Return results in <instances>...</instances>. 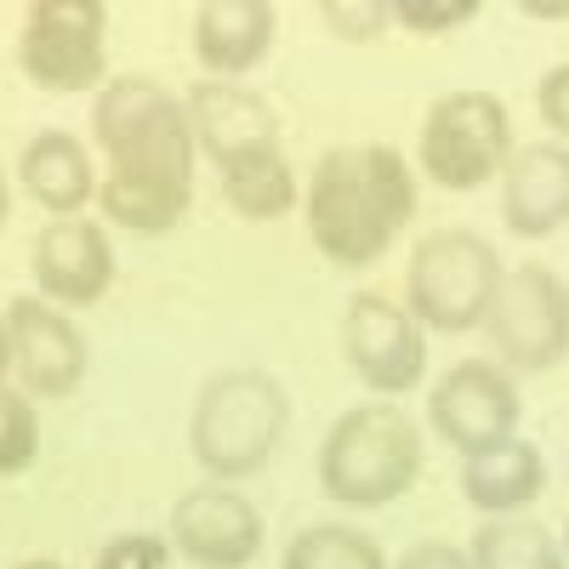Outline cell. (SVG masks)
I'll return each instance as SVG.
<instances>
[{"label": "cell", "mask_w": 569, "mask_h": 569, "mask_svg": "<svg viewBox=\"0 0 569 569\" xmlns=\"http://www.w3.org/2000/svg\"><path fill=\"white\" fill-rule=\"evenodd\" d=\"M91 137L103 149V217L126 233H171L194 206L200 160L182 98L149 74H114L91 103Z\"/></svg>", "instance_id": "obj_1"}, {"label": "cell", "mask_w": 569, "mask_h": 569, "mask_svg": "<svg viewBox=\"0 0 569 569\" xmlns=\"http://www.w3.org/2000/svg\"><path fill=\"white\" fill-rule=\"evenodd\" d=\"M416 217V171L388 142L325 149L302 188L308 240L330 268H370Z\"/></svg>", "instance_id": "obj_2"}, {"label": "cell", "mask_w": 569, "mask_h": 569, "mask_svg": "<svg viewBox=\"0 0 569 569\" xmlns=\"http://www.w3.org/2000/svg\"><path fill=\"white\" fill-rule=\"evenodd\" d=\"M421 479V427L393 399H365L330 421L319 439V490L348 507L376 512L410 496Z\"/></svg>", "instance_id": "obj_3"}, {"label": "cell", "mask_w": 569, "mask_h": 569, "mask_svg": "<svg viewBox=\"0 0 569 569\" xmlns=\"http://www.w3.org/2000/svg\"><path fill=\"white\" fill-rule=\"evenodd\" d=\"M291 427V393L268 370H217L188 416V450L217 485L251 479Z\"/></svg>", "instance_id": "obj_4"}, {"label": "cell", "mask_w": 569, "mask_h": 569, "mask_svg": "<svg viewBox=\"0 0 569 569\" xmlns=\"http://www.w3.org/2000/svg\"><path fill=\"white\" fill-rule=\"evenodd\" d=\"M501 251L472 228L421 233L405 268V308L427 337H461L479 330L501 291Z\"/></svg>", "instance_id": "obj_5"}, {"label": "cell", "mask_w": 569, "mask_h": 569, "mask_svg": "<svg viewBox=\"0 0 569 569\" xmlns=\"http://www.w3.org/2000/svg\"><path fill=\"white\" fill-rule=\"evenodd\" d=\"M512 160V114L496 91H445L421 114L416 166L445 194H479Z\"/></svg>", "instance_id": "obj_6"}, {"label": "cell", "mask_w": 569, "mask_h": 569, "mask_svg": "<svg viewBox=\"0 0 569 569\" xmlns=\"http://www.w3.org/2000/svg\"><path fill=\"white\" fill-rule=\"evenodd\" d=\"M18 63L29 86L74 98L103 91L109 74V7L103 0H34L18 29Z\"/></svg>", "instance_id": "obj_7"}, {"label": "cell", "mask_w": 569, "mask_h": 569, "mask_svg": "<svg viewBox=\"0 0 569 569\" xmlns=\"http://www.w3.org/2000/svg\"><path fill=\"white\" fill-rule=\"evenodd\" d=\"M485 337L501 370L541 376L569 353V284L547 262H518L501 273V291L485 313Z\"/></svg>", "instance_id": "obj_8"}, {"label": "cell", "mask_w": 569, "mask_h": 569, "mask_svg": "<svg viewBox=\"0 0 569 569\" xmlns=\"http://www.w3.org/2000/svg\"><path fill=\"white\" fill-rule=\"evenodd\" d=\"M518 416H525V399H518L512 370H501L496 359H461L427 393V427L461 461L518 439Z\"/></svg>", "instance_id": "obj_9"}, {"label": "cell", "mask_w": 569, "mask_h": 569, "mask_svg": "<svg viewBox=\"0 0 569 569\" xmlns=\"http://www.w3.org/2000/svg\"><path fill=\"white\" fill-rule=\"evenodd\" d=\"M342 359L376 399L416 393L427 382V330L410 319L405 302L382 291H359L342 313Z\"/></svg>", "instance_id": "obj_10"}, {"label": "cell", "mask_w": 569, "mask_h": 569, "mask_svg": "<svg viewBox=\"0 0 569 569\" xmlns=\"http://www.w3.org/2000/svg\"><path fill=\"white\" fill-rule=\"evenodd\" d=\"M166 541L194 569H246L262 552V512L233 485H194L171 501Z\"/></svg>", "instance_id": "obj_11"}, {"label": "cell", "mask_w": 569, "mask_h": 569, "mask_svg": "<svg viewBox=\"0 0 569 569\" xmlns=\"http://www.w3.org/2000/svg\"><path fill=\"white\" fill-rule=\"evenodd\" d=\"M7 337H12V376H18V393L29 399H69L80 382H86V365H91V348L80 337V325L40 302V297H18L7 302Z\"/></svg>", "instance_id": "obj_12"}, {"label": "cell", "mask_w": 569, "mask_h": 569, "mask_svg": "<svg viewBox=\"0 0 569 569\" xmlns=\"http://www.w3.org/2000/svg\"><path fill=\"white\" fill-rule=\"evenodd\" d=\"M29 268H34V291L40 302L52 308H98L114 284V240L103 222L91 217H58L34 233V251H29Z\"/></svg>", "instance_id": "obj_13"}, {"label": "cell", "mask_w": 569, "mask_h": 569, "mask_svg": "<svg viewBox=\"0 0 569 569\" xmlns=\"http://www.w3.org/2000/svg\"><path fill=\"white\" fill-rule=\"evenodd\" d=\"M188 109V131H194V149L222 171L246 154H262V149H279V120L273 109L246 91L240 80H200L194 91L182 98Z\"/></svg>", "instance_id": "obj_14"}, {"label": "cell", "mask_w": 569, "mask_h": 569, "mask_svg": "<svg viewBox=\"0 0 569 569\" xmlns=\"http://www.w3.org/2000/svg\"><path fill=\"white\" fill-rule=\"evenodd\" d=\"M501 222L518 240L569 228V142H525L501 171Z\"/></svg>", "instance_id": "obj_15"}, {"label": "cell", "mask_w": 569, "mask_h": 569, "mask_svg": "<svg viewBox=\"0 0 569 569\" xmlns=\"http://www.w3.org/2000/svg\"><path fill=\"white\" fill-rule=\"evenodd\" d=\"M194 58L206 80L251 74L273 46V7L268 0H206L194 7Z\"/></svg>", "instance_id": "obj_16"}, {"label": "cell", "mask_w": 569, "mask_h": 569, "mask_svg": "<svg viewBox=\"0 0 569 569\" xmlns=\"http://www.w3.org/2000/svg\"><path fill=\"white\" fill-rule=\"evenodd\" d=\"M18 177H23V194L58 217H80L91 200H98V166H91L86 142L69 131H34L18 154Z\"/></svg>", "instance_id": "obj_17"}, {"label": "cell", "mask_w": 569, "mask_h": 569, "mask_svg": "<svg viewBox=\"0 0 569 569\" xmlns=\"http://www.w3.org/2000/svg\"><path fill=\"white\" fill-rule=\"evenodd\" d=\"M547 490V456L530 439H507L485 456L461 461V501L485 518H518Z\"/></svg>", "instance_id": "obj_18"}, {"label": "cell", "mask_w": 569, "mask_h": 569, "mask_svg": "<svg viewBox=\"0 0 569 569\" xmlns=\"http://www.w3.org/2000/svg\"><path fill=\"white\" fill-rule=\"evenodd\" d=\"M222 177V200L233 217H246V222H279V217H291L297 211V171L291 160H284L279 149H262V154H246V160H233L217 171Z\"/></svg>", "instance_id": "obj_19"}, {"label": "cell", "mask_w": 569, "mask_h": 569, "mask_svg": "<svg viewBox=\"0 0 569 569\" xmlns=\"http://www.w3.org/2000/svg\"><path fill=\"white\" fill-rule=\"evenodd\" d=\"M472 569H569L563 541L530 518H485L467 547Z\"/></svg>", "instance_id": "obj_20"}, {"label": "cell", "mask_w": 569, "mask_h": 569, "mask_svg": "<svg viewBox=\"0 0 569 569\" xmlns=\"http://www.w3.org/2000/svg\"><path fill=\"white\" fill-rule=\"evenodd\" d=\"M279 569H388V552L376 547L365 530L348 525H308L291 536Z\"/></svg>", "instance_id": "obj_21"}, {"label": "cell", "mask_w": 569, "mask_h": 569, "mask_svg": "<svg viewBox=\"0 0 569 569\" xmlns=\"http://www.w3.org/2000/svg\"><path fill=\"white\" fill-rule=\"evenodd\" d=\"M40 461V410L12 382L0 388V479H18Z\"/></svg>", "instance_id": "obj_22"}, {"label": "cell", "mask_w": 569, "mask_h": 569, "mask_svg": "<svg viewBox=\"0 0 569 569\" xmlns=\"http://www.w3.org/2000/svg\"><path fill=\"white\" fill-rule=\"evenodd\" d=\"M319 23L348 46H365L393 23V0H319Z\"/></svg>", "instance_id": "obj_23"}, {"label": "cell", "mask_w": 569, "mask_h": 569, "mask_svg": "<svg viewBox=\"0 0 569 569\" xmlns=\"http://www.w3.org/2000/svg\"><path fill=\"white\" fill-rule=\"evenodd\" d=\"M479 18V0H393V23L410 34H456Z\"/></svg>", "instance_id": "obj_24"}, {"label": "cell", "mask_w": 569, "mask_h": 569, "mask_svg": "<svg viewBox=\"0 0 569 569\" xmlns=\"http://www.w3.org/2000/svg\"><path fill=\"white\" fill-rule=\"evenodd\" d=\"M171 563V541L166 536H154V530H126V536H114L103 552H98V563L91 569H166Z\"/></svg>", "instance_id": "obj_25"}, {"label": "cell", "mask_w": 569, "mask_h": 569, "mask_svg": "<svg viewBox=\"0 0 569 569\" xmlns=\"http://www.w3.org/2000/svg\"><path fill=\"white\" fill-rule=\"evenodd\" d=\"M536 114H541V126H547L552 137L569 142V63H558V69L541 74V86H536Z\"/></svg>", "instance_id": "obj_26"}, {"label": "cell", "mask_w": 569, "mask_h": 569, "mask_svg": "<svg viewBox=\"0 0 569 569\" xmlns=\"http://www.w3.org/2000/svg\"><path fill=\"white\" fill-rule=\"evenodd\" d=\"M393 569H472V563H467V547L456 541H416Z\"/></svg>", "instance_id": "obj_27"}, {"label": "cell", "mask_w": 569, "mask_h": 569, "mask_svg": "<svg viewBox=\"0 0 569 569\" xmlns=\"http://www.w3.org/2000/svg\"><path fill=\"white\" fill-rule=\"evenodd\" d=\"M518 12H525V18H541V23H569V0H525Z\"/></svg>", "instance_id": "obj_28"}, {"label": "cell", "mask_w": 569, "mask_h": 569, "mask_svg": "<svg viewBox=\"0 0 569 569\" xmlns=\"http://www.w3.org/2000/svg\"><path fill=\"white\" fill-rule=\"evenodd\" d=\"M12 376V337H7V319H0V388H7Z\"/></svg>", "instance_id": "obj_29"}, {"label": "cell", "mask_w": 569, "mask_h": 569, "mask_svg": "<svg viewBox=\"0 0 569 569\" xmlns=\"http://www.w3.org/2000/svg\"><path fill=\"white\" fill-rule=\"evenodd\" d=\"M7 211H12V188H7V171H0V228H7Z\"/></svg>", "instance_id": "obj_30"}, {"label": "cell", "mask_w": 569, "mask_h": 569, "mask_svg": "<svg viewBox=\"0 0 569 569\" xmlns=\"http://www.w3.org/2000/svg\"><path fill=\"white\" fill-rule=\"evenodd\" d=\"M18 569H69V563H58V558H29V563H18Z\"/></svg>", "instance_id": "obj_31"}, {"label": "cell", "mask_w": 569, "mask_h": 569, "mask_svg": "<svg viewBox=\"0 0 569 569\" xmlns=\"http://www.w3.org/2000/svg\"><path fill=\"white\" fill-rule=\"evenodd\" d=\"M558 541H563V558H569V525H563V536H558Z\"/></svg>", "instance_id": "obj_32"}]
</instances>
